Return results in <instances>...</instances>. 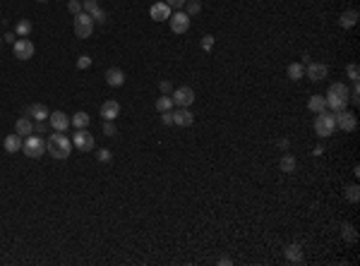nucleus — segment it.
I'll use <instances>...</instances> for the list:
<instances>
[{"instance_id": "nucleus-1", "label": "nucleus", "mask_w": 360, "mask_h": 266, "mask_svg": "<svg viewBox=\"0 0 360 266\" xmlns=\"http://www.w3.org/2000/svg\"><path fill=\"white\" fill-rule=\"evenodd\" d=\"M46 151L53 156V158H58V161H65L72 154V139L65 132L51 134L48 142H46Z\"/></svg>"}, {"instance_id": "nucleus-2", "label": "nucleus", "mask_w": 360, "mask_h": 266, "mask_svg": "<svg viewBox=\"0 0 360 266\" xmlns=\"http://www.w3.org/2000/svg\"><path fill=\"white\" fill-rule=\"evenodd\" d=\"M334 130H336V120H334V115H329L327 111L317 113L315 118V134L317 137H329V134H334Z\"/></svg>"}, {"instance_id": "nucleus-3", "label": "nucleus", "mask_w": 360, "mask_h": 266, "mask_svg": "<svg viewBox=\"0 0 360 266\" xmlns=\"http://www.w3.org/2000/svg\"><path fill=\"white\" fill-rule=\"evenodd\" d=\"M22 151H24V156H29V158H41V156L46 154V142L41 137H36V134H29V137H24Z\"/></svg>"}, {"instance_id": "nucleus-4", "label": "nucleus", "mask_w": 360, "mask_h": 266, "mask_svg": "<svg viewBox=\"0 0 360 266\" xmlns=\"http://www.w3.org/2000/svg\"><path fill=\"white\" fill-rule=\"evenodd\" d=\"M75 34H77V39H89L91 31H94V20H91V15L87 12H79V15H75Z\"/></svg>"}, {"instance_id": "nucleus-5", "label": "nucleus", "mask_w": 360, "mask_h": 266, "mask_svg": "<svg viewBox=\"0 0 360 266\" xmlns=\"http://www.w3.org/2000/svg\"><path fill=\"white\" fill-rule=\"evenodd\" d=\"M72 146H77V151H94L96 142H94V134L87 130H75L72 134Z\"/></svg>"}, {"instance_id": "nucleus-6", "label": "nucleus", "mask_w": 360, "mask_h": 266, "mask_svg": "<svg viewBox=\"0 0 360 266\" xmlns=\"http://www.w3.org/2000/svg\"><path fill=\"white\" fill-rule=\"evenodd\" d=\"M334 120H336V127H341L343 132H356V127H358V118L348 111V108L334 113Z\"/></svg>"}, {"instance_id": "nucleus-7", "label": "nucleus", "mask_w": 360, "mask_h": 266, "mask_svg": "<svg viewBox=\"0 0 360 266\" xmlns=\"http://www.w3.org/2000/svg\"><path fill=\"white\" fill-rule=\"evenodd\" d=\"M34 44L26 39V36H20L15 44H12V53H15V58H20V60H29V58H34Z\"/></svg>"}, {"instance_id": "nucleus-8", "label": "nucleus", "mask_w": 360, "mask_h": 266, "mask_svg": "<svg viewBox=\"0 0 360 266\" xmlns=\"http://www.w3.org/2000/svg\"><path fill=\"white\" fill-rule=\"evenodd\" d=\"M173 103L178 106V108H190L192 106V101H195V91L190 87H178V89H173Z\"/></svg>"}, {"instance_id": "nucleus-9", "label": "nucleus", "mask_w": 360, "mask_h": 266, "mask_svg": "<svg viewBox=\"0 0 360 266\" xmlns=\"http://www.w3.org/2000/svg\"><path fill=\"white\" fill-rule=\"evenodd\" d=\"M168 22H171V31H173V34H185V31L190 29V17H187L185 12H180V10L168 17Z\"/></svg>"}, {"instance_id": "nucleus-10", "label": "nucleus", "mask_w": 360, "mask_h": 266, "mask_svg": "<svg viewBox=\"0 0 360 266\" xmlns=\"http://www.w3.org/2000/svg\"><path fill=\"white\" fill-rule=\"evenodd\" d=\"M48 125L55 130V132H68V127H70V115L68 113H63V111H55V113H51L48 115Z\"/></svg>"}, {"instance_id": "nucleus-11", "label": "nucleus", "mask_w": 360, "mask_h": 266, "mask_svg": "<svg viewBox=\"0 0 360 266\" xmlns=\"http://www.w3.org/2000/svg\"><path fill=\"white\" fill-rule=\"evenodd\" d=\"M305 74L310 77V82H322V79L329 74V67L324 65V63H308Z\"/></svg>"}, {"instance_id": "nucleus-12", "label": "nucleus", "mask_w": 360, "mask_h": 266, "mask_svg": "<svg viewBox=\"0 0 360 266\" xmlns=\"http://www.w3.org/2000/svg\"><path fill=\"white\" fill-rule=\"evenodd\" d=\"M195 122V115L190 108H178V111H173V125H178V127H190Z\"/></svg>"}, {"instance_id": "nucleus-13", "label": "nucleus", "mask_w": 360, "mask_h": 266, "mask_svg": "<svg viewBox=\"0 0 360 266\" xmlns=\"http://www.w3.org/2000/svg\"><path fill=\"white\" fill-rule=\"evenodd\" d=\"M149 15H152L154 22H163V20H168V17L173 15V10H171L166 2H154L152 10H149Z\"/></svg>"}, {"instance_id": "nucleus-14", "label": "nucleus", "mask_w": 360, "mask_h": 266, "mask_svg": "<svg viewBox=\"0 0 360 266\" xmlns=\"http://www.w3.org/2000/svg\"><path fill=\"white\" fill-rule=\"evenodd\" d=\"M22 137L15 132V134H7L5 137V142H2V146H5V151L7 154H20V149H22Z\"/></svg>"}, {"instance_id": "nucleus-15", "label": "nucleus", "mask_w": 360, "mask_h": 266, "mask_svg": "<svg viewBox=\"0 0 360 266\" xmlns=\"http://www.w3.org/2000/svg\"><path fill=\"white\" fill-rule=\"evenodd\" d=\"M106 84H108V87H123V84H125V72L118 70V67H111V70L106 72Z\"/></svg>"}, {"instance_id": "nucleus-16", "label": "nucleus", "mask_w": 360, "mask_h": 266, "mask_svg": "<svg viewBox=\"0 0 360 266\" xmlns=\"http://www.w3.org/2000/svg\"><path fill=\"white\" fill-rule=\"evenodd\" d=\"M15 132L20 134V137H29V134H34V122H31L29 115H24V118H20V120L15 122Z\"/></svg>"}, {"instance_id": "nucleus-17", "label": "nucleus", "mask_w": 360, "mask_h": 266, "mask_svg": "<svg viewBox=\"0 0 360 266\" xmlns=\"http://www.w3.org/2000/svg\"><path fill=\"white\" fill-rule=\"evenodd\" d=\"M89 122H91L89 113H84V111H77L72 118H70V125H72L75 130H87V127H89Z\"/></svg>"}, {"instance_id": "nucleus-18", "label": "nucleus", "mask_w": 360, "mask_h": 266, "mask_svg": "<svg viewBox=\"0 0 360 266\" xmlns=\"http://www.w3.org/2000/svg\"><path fill=\"white\" fill-rule=\"evenodd\" d=\"M118 115H120V103L118 101H106L101 106V118L103 120H115Z\"/></svg>"}, {"instance_id": "nucleus-19", "label": "nucleus", "mask_w": 360, "mask_h": 266, "mask_svg": "<svg viewBox=\"0 0 360 266\" xmlns=\"http://www.w3.org/2000/svg\"><path fill=\"white\" fill-rule=\"evenodd\" d=\"M324 98H327V108H332L334 113L346 111L348 106V96H324Z\"/></svg>"}, {"instance_id": "nucleus-20", "label": "nucleus", "mask_w": 360, "mask_h": 266, "mask_svg": "<svg viewBox=\"0 0 360 266\" xmlns=\"http://www.w3.org/2000/svg\"><path fill=\"white\" fill-rule=\"evenodd\" d=\"M26 115H31L36 122H41V120H48V115H51V113H48V108H46L44 103H34V106H29V108H26Z\"/></svg>"}, {"instance_id": "nucleus-21", "label": "nucleus", "mask_w": 360, "mask_h": 266, "mask_svg": "<svg viewBox=\"0 0 360 266\" xmlns=\"http://www.w3.org/2000/svg\"><path fill=\"white\" fill-rule=\"evenodd\" d=\"M358 10H346L341 17H338V24L343 26V29H351V26H356V22H358Z\"/></svg>"}, {"instance_id": "nucleus-22", "label": "nucleus", "mask_w": 360, "mask_h": 266, "mask_svg": "<svg viewBox=\"0 0 360 266\" xmlns=\"http://www.w3.org/2000/svg\"><path fill=\"white\" fill-rule=\"evenodd\" d=\"M308 108H310L312 113L327 111V98H324V94H315V96L308 101Z\"/></svg>"}, {"instance_id": "nucleus-23", "label": "nucleus", "mask_w": 360, "mask_h": 266, "mask_svg": "<svg viewBox=\"0 0 360 266\" xmlns=\"http://www.w3.org/2000/svg\"><path fill=\"white\" fill-rule=\"evenodd\" d=\"M286 259H288L291 264H300V262H303V249H300L298 244H288V247H286Z\"/></svg>"}, {"instance_id": "nucleus-24", "label": "nucleus", "mask_w": 360, "mask_h": 266, "mask_svg": "<svg viewBox=\"0 0 360 266\" xmlns=\"http://www.w3.org/2000/svg\"><path fill=\"white\" fill-rule=\"evenodd\" d=\"M286 72H288V79L298 82V79H303V77H305V65H303V63H291Z\"/></svg>"}, {"instance_id": "nucleus-25", "label": "nucleus", "mask_w": 360, "mask_h": 266, "mask_svg": "<svg viewBox=\"0 0 360 266\" xmlns=\"http://www.w3.org/2000/svg\"><path fill=\"white\" fill-rule=\"evenodd\" d=\"M279 166H281V170H283V173H295V166H298V163H295V158H293L291 154H283V156H281V163H279Z\"/></svg>"}, {"instance_id": "nucleus-26", "label": "nucleus", "mask_w": 360, "mask_h": 266, "mask_svg": "<svg viewBox=\"0 0 360 266\" xmlns=\"http://www.w3.org/2000/svg\"><path fill=\"white\" fill-rule=\"evenodd\" d=\"M31 29H34V24L29 22V20H20V22L15 24V34H17V36H29Z\"/></svg>"}, {"instance_id": "nucleus-27", "label": "nucleus", "mask_w": 360, "mask_h": 266, "mask_svg": "<svg viewBox=\"0 0 360 266\" xmlns=\"http://www.w3.org/2000/svg\"><path fill=\"white\" fill-rule=\"evenodd\" d=\"M154 108H156L158 113L173 111V98H171V96H161V98H156V103H154Z\"/></svg>"}, {"instance_id": "nucleus-28", "label": "nucleus", "mask_w": 360, "mask_h": 266, "mask_svg": "<svg viewBox=\"0 0 360 266\" xmlns=\"http://www.w3.org/2000/svg\"><path fill=\"white\" fill-rule=\"evenodd\" d=\"M185 15L187 17H192V15H200V10H202V2L200 0H185Z\"/></svg>"}, {"instance_id": "nucleus-29", "label": "nucleus", "mask_w": 360, "mask_h": 266, "mask_svg": "<svg viewBox=\"0 0 360 266\" xmlns=\"http://www.w3.org/2000/svg\"><path fill=\"white\" fill-rule=\"evenodd\" d=\"M343 197H346L348 201H353V204H356V201L360 199V187H358V185H348V187L343 190Z\"/></svg>"}, {"instance_id": "nucleus-30", "label": "nucleus", "mask_w": 360, "mask_h": 266, "mask_svg": "<svg viewBox=\"0 0 360 266\" xmlns=\"http://www.w3.org/2000/svg\"><path fill=\"white\" fill-rule=\"evenodd\" d=\"M99 10H101V7H99L96 0H84V2H82V12H87V15H91V17H94Z\"/></svg>"}, {"instance_id": "nucleus-31", "label": "nucleus", "mask_w": 360, "mask_h": 266, "mask_svg": "<svg viewBox=\"0 0 360 266\" xmlns=\"http://www.w3.org/2000/svg\"><path fill=\"white\" fill-rule=\"evenodd\" d=\"M346 74H348V79H351V82H358V79H360V67L356 65V63H351V65L346 67Z\"/></svg>"}, {"instance_id": "nucleus-32", "label": "nucleus", "mask_w": 360, "mask_h": 266, "mask_svg": "<svg viewBox=\"0 0 360 266\" xmlns=\"http://www.w3.org/2000/svg\"><path fill=\"white\" fill-rule=\"evenodd\" d=\"M343 238H346L348 242H356V240H358V235H356V228H353L351 223H346V225H343Z\"/></svg>"}, {"instance_id": "nucleus-33", "label": "nucleus", "mask_w": 360, "mask_h": 266, "mask_svg": "<svg viewBox=\"0 0 360 266\" xmlns=\"http://www.w3.org/2000/svg\"><path fill=\"white\" fill-rule=\"evenodd\" d=\"M89 67H91L89 55H79V58H77V70H89Z\"/></svg>"}, {"instance_id": "nucleus-34", "label": "nucleus", "mask_w": 360, "mask_h": 266, "mask_svg": "<svg viewBox=\"0 0 360 266\" xmlns=\"http://www.w3.org/2000/svg\"><path fill=\"white\" fill-rule=\"evenodd\" d=\"M103 134L106 137H115V125H113V120H103Z\"/></svg>"}, {"instance_id": "nucleus-35", "label": "nucleus", "mask_w": 360, "mask_h": 266, "mask_svg": "<svg viewBox=\"0 0 360 266\" xmlns=\"http://www.w3.org/2000/svg\"><path fill=\"white\" fill-rule=\"evenodd\" d=\"M68 10L72 12V15H79V12H82V2H79V0H70Z\"/></svg>"}, {"instance_id": "nucleus-36", "label": "nucleus", "mask_w": 360, "mask_h": 266, "mask_svg": "<svg viewBox=\"0 0 360 266\" xmlns=\"http://www.w3.org/2000/svg\"><path fill=\"white\" fill-rule=\"evenodd\" d=\"M96 158H99L101 163H108V161H111V151H108V149H99V151H96Z\"/></svg>"}, {"instance_id": "nucleus-37", "label": "nucleus", "mask_w": 360, "mask_h": 266, "mask_svg": "<svg viewBox=\"0 0 360 266\" xmlns=\"http://www.w3.org/2000/svg\"><path fill=\"white\" fill-rule=\"evenodd\" d=\"M214 48V36H202V50H211Z\"/></svg>"}, {"instance_id": "nucleus-38", "label": "nucleus", "mask_w": 360, "mask_h": 266, "mask_svg": "<svg viewBox=\"0 0 360 266\" xmlns=\"http://www.w3.org/2000/svg\"><path fill=\"white\" fill-rule=\"evenodd\" d=\"M161 122H163V125H173V111L161 113Z\"/></svg>"}, {"instance_id": "nucleus-39", "label": "nucleus", "mask_w": 360, "mask_h": 266, "mask_svg": "<svg viewBox=\"0 0 360 266\" xmlns=\"http://www.w3.org/2000/svg\"><path fill=\"white\" fill-rule=\"evenodd\" d=\"M163 2H166L171 10H180V7L185 5V0H163Z\"/></svg>"}, {"instance_id": "nucleus-40", "label": "nucleus", "mask_w": 360, "mask_h": 266, "mask_svg": "<svg viewBox=\"0 0 360 266\" xmlns=\"http://www.w3.org/2000/svg\"><path fill=\"white\" fill-rule=\"evenodd\" d=\"M106 17H108V15H106L103 10H99V12H96V15H94L91 20H94V22H99V24H103V22H106Z\"/></svg>"}, {"instance_id": "nucleus-41", "label": "nucleus", "mask_w": 360, "mask_h": 266, "mask_svg": "<svg viewBox=\"0 0 360 266\" xmlns=\"http://www.w3.org/2000/svg\"><path fill=\"white\" fill-rule=\"evenodd\" d=\"M46 127H48V125H46V120L36 122V125H34V134H44V132H46Z\"/></svg>"}, {"instance_id": "nucleus-42", "label": "nucleus", "mask_w": 360, "mask_h": 266, "mask_svg": "<svg viewBox=\"0 0 360 266\" xmlns=\"http://www.w3.org/2000/svg\"><path fill=\"white\" fill-rule=\"evenodd\" d=\"M161 91H163V96L173 94V84H171V82H161Z\"/></svg>"}, {"instance_id": "nucleus-43", "label": "nucleus", "mask_w": 360, "mask_h": 266, "mask_svg": "<svg viewBox=\"0 0 360 266\" xmlns=\"http://www.w3.org/2000/svg\"><path fill=\"white\" fill-rule=\"evenodd\" d=\"M2 41H5V44H15V41H17V34H5Z\"/></svg>"}, {"instance_id": "nucleus-44", "label": "nucleus", "mask_w": 360, "mask_h": 266, "mask_svg": "<svg viewBox=\"0 0 360 266\" xmlns=\"http://www.w3.org/2000/svg\"><path fill=\"white\" fill-rule=\"evenodd\" d=\"M219 264H221V266H228V264H233V262H231L228 257H224V259H219Z\"/></svg>"}, {"instance_id": "nucleus-45", "label": "nucleus", "mask_w": 360, "mask_h": 266, "mask_svg": "<svg viewBox=\"0 0 360 266\" xmlns=\"http://www.w3.org/2000/svg\"><path fill=\"white\" fill-rule=\"evenodd\" d=\"M36 2H48V0H36Z\"/></svg>"}, {"instance_id": "nucleus-46", "label": "nucleus", "mask_w": 360, "mask_h": 266, "mask_svg": "<svg viewBox=\"0 0 360 266\" xmlns=\"http://www.w3.org/2000/svg\"><path fill=\"white\" fill-rule=\"evenodd\" d=\"M0 41H2V39H0Z\"/></svg>"}]
</instances>
